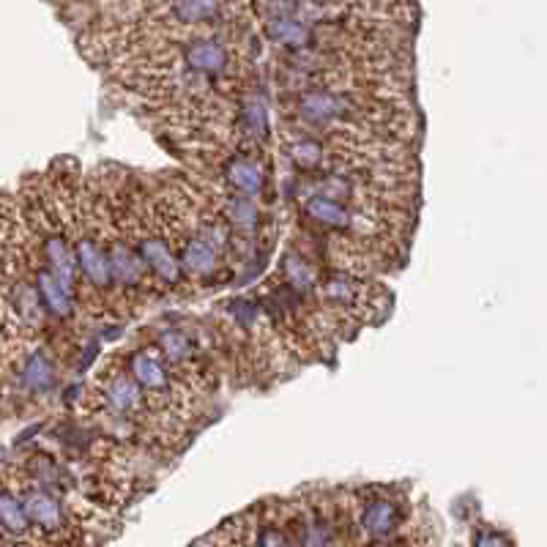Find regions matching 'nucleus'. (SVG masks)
<instances>
[{
	"label": "nucleus",
	"instance_id": "1a4fd4ad",
	"mask_svg": "<svg viewBox=\"0 0 547 547\" xmlns=\"http://www.w3.org/2000/svg\"><path fill=\"white\" fill-rule=\"evenodd\" d=\"M129 375L132 381L143 389V392L162 394V397H173V378L167 367L151 351H137L129 359Z\"/></svg>",
	"mask_w": 547,
	"mask_h": 547
},
{
	"label": "nucleus",
	"instance_id": "f3484780",
	"mask_svg": "<svg viewBox=\"0 0 547 547\" xmlns=\"http://www.w3.org/2000/svg\"><path fill=\"white\" fill-rule=\"evenodd\" d=\"M156 345H159V351H162L167 362L176 364V367H184V364L197 359L195 340L181 329H162L156 334Z\"/></svg>",
	"mask_w": 547,
	"mask_h": 547
},
{
	"label": "nucleus",
	"instance_id": "a211bd4d",
	"mask_svg": "<svg viewBox=\"0 0 547 547\" xmlns=\"http://www.w3.org/2000/svg\"><path fill=\"white\" fill-rule=\"evenodd\" d=\"M0 531L14 539H25L33 531L28 515L22 509V501L6 487H0Z\"/></svg>",
	"mask_w": 547,
	"mask_h": 547
},
{
	"label": "nucleus",
	"instance_id": "7ed1b4c3",
	"mask_svg": "<svg viewBox=\"0 0 547 547\" xmlns=\"http://www.w3.org/2000/svg\"><path fill=\"white\" fill-rule=\"evenodd\" d=\"M104 252H107V263H110V277L113 285L124 290L145 288V263L137 255V249L129 244V238L110 236L104 241Z\"/></svg>",
	"mask_w": 547,
	"mask_h": 547
},
{
	"label": "nucleus",
	"instance_id": "5701e85b",
	"mask_svg": "<svg viewBox=\"0 0 547 547\" xmlns=\"http://www.w3.org/2000/svg\"><path fill=\"white\" fill-rule=\"evenodd\" d=\"M506 542H509L506 537H493V534H479L474 539V545H506Z\"/></svg>",
	"mask_w": 547,
	"mask_h": 547
},
{
	"label": "nucleus",
	"instance_id": "4468645a",
	"mask_svg": "<svg viewBox=\"0 0 547 547\" xmlns=\"http://www.w3.org/2000/svg\"><path fill=\"white\" fill-rule=\"evenodd\" d=\"M222 6V0H167V17L181 28H197L217 22Z\"/></svg>",
	"mask_w": 547,
	"mask_h": 547
},
{
	"label": "nucleus",
	"instance_id": "dca6fc26",
	"mask_svg": "<svg viewBox=\"0 0 547 547\" xmlns=\"http://www.w3.org/2000/svg\"><path fill=\"white\" fill-rule=\"evenodd\" d=\"M225 178H228L230 186L238 189L241 195L258 197L263 192V170L252 159H247V156H233V159H228Z\"/></svg>",
	"mask_w": 547,
	"mask_h": 547
},
{
	"label": "nucleus",
	"instance_id": "f257e3e1",
	"mask_svg": "<svg viewBox=\"0 0 547 547\" xmlns=\"http://www.w3.org/2000/svg\"><path fill=\"white\" fill-rule=\"evenodd\" d=\"M129 244L143 258L145 269L151 271L156 279H162L165 285L176 288L178 282L184 279V271L178 266L176 252H173L170 241L159 230H154L151 225H140V222L132 219V225H129Z\"/></svg>",
	"mask_w": 547,
	"mask_h": 547
},
{
	"label": "nucleus",
	"instance_id": "9d476101",
	"mask_svg": "<svg viewBox=\"0 0 547 547\" xmlns=\"http://www.w3.org/2000/svg\"><path fill=\"white\" fill-rule=\"evenodd\" d=\"M304 217L312 219L315 225L329 230H351L356 225V214L345 206L342 200H331L323 195H310L301 203Z\"/></svg>",
	"mask_w": 547,
	"mask_h": 547
},
{
	"label": "nucleus",
	"instance_id": "423d86ee",
	"mask_svg": "<svg viewBox=\"0 0 547 547\" xmlns=\"http://www.w3.org/2000/svg\"><path fill=\"white\" fill-rule=\"evenodd\" d=\"M39 247H42L44 266H50L52 274L61 279L63 288L74 293V285H77V260H74V249L69 247L66 236L47 222V228L39 233Z\"/></svg>",
	"mask_w": 547,
	"mask_h": 547
},
{
	"label": "nucleus",
	"instance_id": "20e7f679",
	"mask_svg": "<svg viewBox=\"0 0 547 547\" xmlns=\"http://www.w3.org/2000/svg\"><path fill=\"white\" fill-rule=\"evenodd\" d=\"M14 381L20 386V392L28 397L50 394L58 383V367H55L52 353L44 348H33L28 356H22L20 367L14 370Z\"/></svg>",
	"mask_w": 547,
	"mask_h": 547
},
{
	"label": "nucleus",
	"instance_id": "4be33fe9",
	"mask_svg": "<svg viewBox=\"0 0 547 547\" xmlns=\"http://www.w3.org/2000/svg\"><path fill=\"white\" fill-rule=\"evenodd\" d=\"M241 121H244V129L249 132V137L255 140H263L266 132H269V115H266V104L260 102L258 96H252L241 107Z\"/></svg>",
	"mask_w": 547,
	"mask_h": 547
},
{
	"label": "nucleus",
	"instance_id": "2eb2a0df",
	"mask_svg": "<svg viewBox=\"0 0 547 547\" xmlns=\"http://www.w3.org/2000/svg\"><path fill=\"white\" fill-rule=\"evenodd\" d=\"M263 31H266L271 42L279 44V47H288V50L310 47L312 39H315L310 25H304V22L290 17V14H271V17H266Z\"/></svg>",
	"mask_w": 547,
	"mask_h": 547
},
{
	"label": "nucleus",
	"instance_id": "f03ea898",
	"mask_svg": "<svg viewBox=\"0 0 547 547\" xmlns=\"http://www.w3.org/2000/svg\"><path fill=\"white\" fill-rule=\"evenodd\" d=\"M74 260H77V271H83L85 282L99 293H107L113 288V277H110V263H107V252H104L102 241L93 236V230H80L74 238Z\"/></svg>",
	"mask_w": 547,
	"mask_h": 547
},
{
	"label": "nucleus",
	"instance_id": "39448f33",
	"mask_svg": "<svg viewBox=\"0 0 547 547\" xmlns=\"http://www.w3.org/2000/svg\"><path fill=\"white\" fill-rule=\"evenodd\" d=\"M296 107L301 118L310 124H334L340 118H348L356 110V102L340 91H304Z\"/></svg>",
	"mask_w": 547,
	"mask_h": 547
},
{
	"label": "nucleus",
	"instance_id": "9b49d317",
	"mask_svg": "<svg viewBox=\"0 0 547 547\" xmlns=\"http://www.w3.org/2000/svg\"><path fill=\"white\" fill-rule=\"evenodd\" d=\"M104 408L118 416L129 419L143 408V389L132 381V375H115L113 381L104 386Z\"/></svg>",
	"mask_w": 547,
	"mask_h": 547
},
{
	"label": "nucleus",
	"instance_id": "b1692460",
	"mask_svg": "<svg viewBox=\"0 0 547 547\" xmlns=\"http://www.w3.org/2000/svg\"><path fill=\"white\" fill-rule=\"evenodd\" d=\"M159 3H165V0H159Z\"/></svg>",
	"mask_w": 547,
	"mask_h": 547
},
{
	"label": "nucleus",
	"instance_id": "0eeeda50",
	"mask_svg": "<svg viewBox=\"0 0 547 547\" xmlns=\"http://www.w3.org/2000/svg\"><path fill=\"white\" fill-rule=\"evenodd\" d=\"M184 63L197 74H214L228 72L233 66V52L222 39H214V36H197L192 42L184 44Z\"/></svg>",
	"mask_w": 547,
	"mask_h": 547
},
{
	"label": "nucleus",
	"instance_id": "f8f14e48",
	"mask_svg": "<svg viewBox=\"0 0 547 547\" xmlns=\"http://www.w3.org/2000/svg\"><path fill=\"white\" fill-rule=\"evenodd\" d=\"M33 285H36V290H39V299H42L44 310L50 312L52 318H72L74 315L72 293L63 288L61 279L55 277L50 269L36 266V269H33Z\"/></svg>",
	"mask_w": 547,
	"mask_h": 547
},
{
	"label": "nucleus",
	"instance_id": "6e6552de",
	"mask_svg": "<svg viewBox=\"0 0 547 547\" xmlns=\"http://www.w3.org/2000/svg\"><path fill=\"white\" fill-rule=\"evenodd\" d=\"M22 509L28 515V523L31 528L36 526L44 534H58L66 526V515H63V506L58 498L42 490V487H31L22 493Z\"/></svg>",
	"mask_w": 547,
	"mask_h": 547
},
{
	"label": "nucleus",
	"instance_id": "aec40b11",
	"mask_svg": "<svg viewBox=\"0 0 547 547\" xmlns=\"http://www.w3.org/2000/svg\"><path fill=\"white\" fill-rule=\"evenodd\" d=\"M282 274H285V282L290 285V290H296V293H312V288H315V271H312L310 260L301 258L299 252H288L285 255Z\"/></svg>",
	"mask_w": 547,
	"mask_h": 547
},
{
	"label": "nucleus",
	"instance_id": "ddd939ff",
	"mask_svg": "<svg viewBox=\"0 0 547 547\" xmlns=\"http://www.w3.org/2000/svg\"><path fill=\"white\" fill-rule=\"evenodd\" d=\"M400 526V506L392 498H372L362 506V531H367L372 542H383V537L394 534Z\"/></svg>",
	"mask_w": 547,
	"mask_h": 547
},
{
	"label": "nucleus",
	"instance_id": "6ab92c4d",
	"mask_svg": "<svg viewBox=\"0 0 547 547\" xmlns=\"http://www.w3.org/2000/svg\"><path fill=\"white\" fill-rule=\"evenodd\" d=\"M225 222L230 228L241 230V233H255L260 228V208L255 206V200L238 192L236 197L225 200Z\"/></svg>",
	"mask_w": 547,
	"mask_h": 547
},
{
	"label": "nucleus",
	"instance_id": "412c9836",
	"mask_svg": "<svg viewBox=\"0 0 547 547\" xmlns=\"http://www.w3.org/2000/svg\"><path fill=\"white\" fill-rule=\"evenodd\" d=\"M288 156L293 165L304 170V173H315L323 162H326V148L315 137H301L288 148Z\"/></svg>",
	"mask_w": 547,
	"mask_h": 547
}]
</instances>
